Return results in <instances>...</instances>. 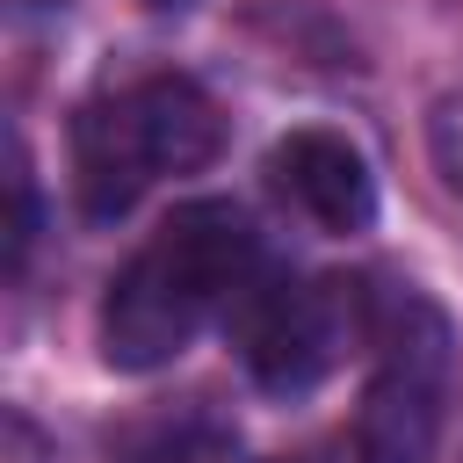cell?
Listing matches in <instances>:
<instances>
[{"label":"cell","instance_id":"8","mask_svg":"<svg viewBox=\"0 0 463 463\" xmlns=\"http://www.w3.org/2000/svg\"><path fill=\"white\" fill-rule=\"evenodd\" d=\"M427 152H434V174L463 195V94H441L434 116H427Z\"/></svg>","mask_w":463,"mask_h":463},{"label":"cell","instance_id":"7","mask_svg":"<svg viewBox=\"0 0 463 463\" xmlns=\"http://www.w3.org/2000/svg\"><path fill=\"white\" fill-rule=\"evenodd\" d=\"M7 203H14V217H7V275H22V260L36 246V174H29V145L22 137L7 145Z\"/></svg>","mask_w":463,"mask_h":463},{"label":"cell","instance_id":"1","mask_svg":"<svg viewBox=\"0 0 463 463\" xmlns=\"http://www.w3.org/2000/svg\"><path fill=\"white\" fill-rule=\"evenodd\" d=\"M253 282V224L203 195L181 203L109 282L101 297V362L123 376H152L174 354H188V340L239 304Z\"/></svg>","mask_w":463,"mask_h":463},{"label":"cell","instance_id":"6","mask_svg":"<svg viewBox=\"0 0 463 463\" xmlns=\"http://www.w3.org/2000/svg\"><path fill=\"white\" fill-rule=\"evenodd\" d=\"M224 456H232V434L203 412L137 427V434H123V449H109V463H224Z\"/></svg>","mask_w":463,"mask_h":463},{"label":"cell","instance_id":"3","mask_svg":"<svg viewBox=\"0 0 463 463\" xmlns=\"http://www.w3.org/2000/svg\"><path fill=\"white\" fill-rule=\"evenodd\" d=\"M369 391H362V463H434L449 376H456V326L420 282H376L369 289Z\"/></svg>","mask_w":463,"mask_h":463},{"label":"cell","instance_id":"2","mask_svg":"<svg viewBox=\"0 0 463 463\" xmlns=\"http://www.w3.org/2000/svg\"><path fill=\"white\" fill-rule=\"evenodd\" d=\"M224 109L188 72H145L72 116V195L87 224H116L152 181L210 166Z\"/></svg>","mask_w":463,"mask_h":463},{"label":"cell","instance_id":"9","mask_svg":"<svg viewBox=\"0 0 463 463\" xmlns=\"http://www.w3.org/2000/svg\"><path fill=\"white\" fill-rule=\"evenodd\" d=\"M7 463H43V441L22 412H7Z\"/></svg>","mask_w":463,"mask_h":463},{"label":"cell","instance_id":"11","mask_svg":"<svg viewBox=\"0 0 463 463\" xmlns=\"http://www.w3.org/2000/svg\"><path fill=\"white\" fill-rule=\"evenodd\" d=\"M22 7H65V0H22Z\"/></svg>","mask_w":463,"mask_h":463},{"label":"cell","instance_id":"5","mask_svg":"<svg viewBox=\"0 0 463 463\" xmlns=\"http://www.w3.org/2000/svg\"><path fill=\"white\" fill-rule=\"evenodd\" d=\"M268 181H275V195L297 203L318 232L354 239V232L376 224V174H369L362 145L340 137V130L304 123V130L275 137V152H268Z\"/></svg>","mask_w":463,"mask_h":463},{"label":"cell","instance_id":"4","mask_svg":"<svg viewBox=\"0 0 463 463\" xmlns=\"http://www.w3.org/2000/svg\"><path fill=\"white\" fill-rule=\"evenodd\" d=\"M354 333H369V289L362 282H340V275L268 282V289L246 297L239 354H246V369L268 398H304L340 369Z\"/></svg>","mask_w":463,"mask_h":463},{"label":"cell","instance_id":"10","mask_svg":"<svg viewBox=\"0 0 463 463\" xmlns=\"http://www.w3.org/2000/svg\"><path fill=\"white\" fill-rule=\"evenodd\" d=\"M145 7H152V14H166V7H188V0H145Z\"/></svg>","mask_w":463,"mask_h":463}]
</instances>
